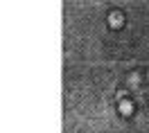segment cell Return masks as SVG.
<instances>
[{
    "mask_svg": "<svg viewBox=\"0 0 149 133\" xmlns=\"http://www.w3.org/2000/svg\"><path fill=\"white\" fill-rule=\"evenodd\" d=\"M120 111H122L124 115H127V113H131V104H127V102H124V104L120 106Z\"/></svg>",
    "mask_w": 149,
    "mask_h": 133,
    "instance_id": "6da1fadb",
    "label": "cell"
}]
</instances>
